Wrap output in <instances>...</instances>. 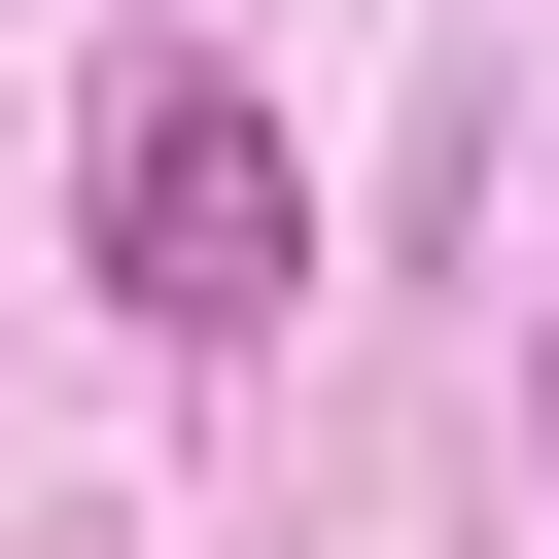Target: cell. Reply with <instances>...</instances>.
I'll return each mask as SVG.
<instances>
[{
    "label": "cell",
    "mask_w": 559,
    "mask_h": 559,
    "mask_svg": "<svg viewBox=\"0 0 559 559\" xmlns=\"http://www.w3.org/2000/svg\"><path fill=\"white\" fill-rule=\"evenodd\" d=\"M70 210H105V314H175V349H245V314L314 280V175H280V105H245L210 35H140V70H105Z\"/></svg>",
    "instance_id": "cell-1"
},
{
    "label": "cell",
    "mask_w": 559,
    "mask_h": 559,
    "mask_svg": "<svg viewBox=\"0 0 559 559\" xmlns=\"http://www.w3.org/2000/svg\"><path fill=\"white\" fill-rule=\"evenodd\" d=\"M524 454H559V349H524Z\"/></svg>",
    "instance_id": "cell-2"
}]
</instances>
